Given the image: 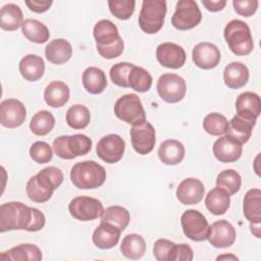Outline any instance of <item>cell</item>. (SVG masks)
I'll return each mask as SVG.
<instances>
[{
    "label": "cell",
    "instance_id": "5b68a950",
    "mask_svg": "<svg viewBox=\"0 0 261 261\" xmlns=\"http://www.w3.org/2000/svg\"><path fill=\"white\" fill-rule=\"evenodd\" d=\"M224 39L230 51L237 56L250 54L254 48L253 37L249 25L240 19L230 20L224 28Z\"/></svg>",
    "mask_w": 261,
    "mask_h": 261
},
{
    "label": "cell",
    "instance_id": "f1b7e54d",
    "mask_svg": "<svg viewBox=\"0 0 261 261\" xmlns=\"http://www.w3.org/2000/svg\"><path fill=\"white\" fill-rule=\"evenodd\" d=\"M83 86L85 90L93 95L101 94L107 87V80L104 71L95 66H90L83 72Z\"/></svg>",
    "mask_w": 261,
    "mask_h": 261
},
{
    "label": "cell",
    "instance_id": "52a82bcc",
    "mask_svg": "<svg viewBox=\"0 0 261 261\" xmlns=\"http://www.w3.org/2000/svg\"><path fill=\"white\" fill-rule=\"evenodd\" d=\"M114 114L120 120L132 125L146 120V112L137 94H126L114 104Z\"/></svg>",
    "mask_w": 261,
    "mask_h": 261
},
{
    "label": "cell",
    "instance_id": "4dcf8cb0",
    "mask_svg": "<svg viewBox=\"0 0 261 261\" xmlns=\"http://www.w3.org/2000/svg\"><path fill=\"white\" fill-rule=\"evenodd\" d=\"M230 205V196L222 189L216 187L209 191L205 198V206L214 215L224 214Z\"/></svg>",
    "mask_w": 261,
    "mask_h": 261
},
{
    "label": "cell",
    "instance_id": "f907efd6",
    "mask_svg": "<svg viewBox=\"0 0 261 261\" xmlns=\"http://www.w3.org/2000/svg\"><path fill=\"white\" fill-rule=\"evenodd\" d=\"M202 4L205 6L207 10L212 12H217L222 10L225 7L226 1L225 0H203Z\"/></svg>",
    "mask_w": 261,
    "mask_h": 261
},
{
    "label": "cell",
    "instance_id": "603a6c76",
    "mask_svg": "<svg viewBox=\"0 0 261 261\" xmlns=\"http://www.w3.org/2000/svg\"><path fill=\"white\" fill-rule=\"evenodd\" d=\"M41 250L33 244H20L0 255V260L6 261H40L42 260Z\"/></svg>",
    "mask_w": 261,
    "mask_h": 261
},
{
    "label": "cell",
    "instance_id": "4fadbf2b",
    "mask_svg": "<svg viewBox=\"0 0 261 261\" xmlns=\"http://www.w3.org/2000/svg\"><path fill=\"white\" fill-rule=\"evenodd\" d=\"M125 150L124 140L116 134H110L103 137L97 144L96 153L98 157L106 163L114 164L118 162Z\"/></svg>",
    "mask_w": 261,
    "mask_h": 261
},
{
    "label": "cell",
    "instance_id": "d590c367",
    "mask_svg": "<svg viewBox=\"0 0 261 261\" xmlns=\"http://www.w3.org/2000/svg\"><path fill=\"white\" fill-rule=\"evenodd\" d=\"M55 125L53 114L47 110H41L34 114L30 122V128L36 136L48 135Z\"/></svg>",
    "mask_w": 261,
    "mask_h": 261
},
{
    "label": "cell",
    "instance_id": "8992f818",
    "mask_svg": "<svg viewBox=\"0 0 261 261\" xmlns=\"http://www.w3.org/2000/svg\"><path fill=\"white\" fill-rule=\"evenodd\" d=\"M167 6L163 0H144L139 14L141 30L149 35L158 33L164 23Z\"/></svg>",
    "mask_w": 261,
    "mask_h": 261
},
{
    "label": "cell",
    "instance_id": "9a60e30c",
    "mask_svg": "<svg viewBox=\"0 0 261 261\" xmlns=\"http://www.w3.org/2000/svg\"><path fill=\"white\" fill-rule=\"evenodd\" d=\"M237 232L231 223L227 220L221 219L213 222L207 233V240L215 248L230 247L236 241Z\"/></svg>",
    "mask_w": 261,
    "mask_h": 261
},
{
    "label": "cell",
    "instance_id": "d6986e66",
    "mask_svg": "<svg viewBox=\"0 0 261 261\" xmlns=\"http://www.w3.org/2000/svg\"><path fill=\"white\" fill-rule=\"evenodd\" d=\"M242 152V145L226 136L217 139L213 145V154L222 163L236 162L241 158Z\"/></svg>",
    "mask_w": 261,
    "mask_h": 261
},
{
    "label": "cell",
    "instance_id": "ba28073f",
    "mask_svg": "<svg viewBox=\"0 0 261 261\" xmlns=\"http://www.w3.org/2000/svg\"><path fill=\"white\" fill-rule=\"evenodd\" d=\"M202 20V13L194 0H179L171 16V24L179 31H188L197 27Z\"/></svg>",
    "mask_w": 261,
    "mask_h": 261
},
{
    "label": "cell",
    "instance_id": "d6a6232c",
    "mask_svg": "<svg viewBox=\"0 0 261 261\" xmlns=\"http://www.w3.org/2000/svg\"><path fill=\"white\" fill-rule=\"evenodd\" d=\"M21 32L29 41L36 44L46 43L50 37L48 28L43 22L34 18H28L22 22Z\"/></svg>",
    "mask_w": 261,
    "mask_h": 261
},
{
    "label": "cell",
    "instance_id": "60d3db41",
    "mask_svg": "<svg viewBox=\"0 0 261 261\" xmlns=\"http://www.w3.org/2000/svg\"><path fill=\"white\" fill-rule=\"evenodd\" d=\"M67 149L73 159L88 154L92 149V140L83 134L67 136Z\"/></svg>",
    "mask_w": 261,
    "mask_h": 261
},
{
    "label": "cell",
    "instance_id": "7a4b0ae2",
    "mask_svg": "<svg viewBox=\"0 0 261 261\" xmlns=\"http://www.w3.org/2000/svg\"><path fill=\"white\" fill-rule=\"evenodd\" d=\"M63 181L61 169L55 166H48L32 176L27 182V195L33 202L44 203L51 199L53 192Z\"/></svg>",
    "mask_w": 261,
    "mask_h": 261
},
{
    "label": "cell",
    "instance_id": "f546056e",
    "mask_svg": "<svg viewBox=\"0 0 261 261\" xmlns=\"http://www.w3.org/2000/svg\"><path fill=\"white\" fill-rule=\"evenodd\" d=\"M243 212L250 223L261 222V191L260 189L249 190L243 202Z\"/></svg>",
    "mask_w": 261,
    "mask_h": 261
},
{
    "label": "cell",
    "instance_id": "83f0119b",
    "mask_svg": "<svg viewBox=\"0 0 261 261\" xmlns=\"http://www.w3.org/2000/svg\"><path fill=\"white\" fill-rule=\"evenodd\" d=\"M186 154L184 145L177 140H166L162 142L158 149L160 161L166 165H176L181 162Z\"/></svg>",
    "mask_w": 261,
    "mask_h": 261
},
{
    "label": "cell",
    "instance_id": "ac0fdd59",
    "mask_svg": "<svg viewBox=\"0 0 261 261\" xmlns=\"http://www.w3.org/2000/svg\"><path fill=\"white\" fill-rule=\"evenodd\" d=\"M203 182L195 177L185 178L176 189V198L182 205H196L204 197Z\"/></svg>",
    "mask_w": 261,
    "mask_h": 261
},
{
    "label": "cell",
    "instance_id": "f5cc1de1",
    "mask_svg": "<svg viewBox=\"0 0 261 261\" xmlns=\"http://www.w3.org/2000/svg\"><path fill=\"white\" fill-rule=\"evenodd\" d=\"M223 259H232V260H238L237 256L233 255H220L216 258V260H223Z\"/></svg>",
    "mask_w": 261,
    "mask_h": 261
},
{
    "label": "cell",
    "instance_id": "8fae6325",
    "mask_svg": "<svg viewBox=\"0 0 261 261\" xmlns=\"http://www.w3.org/2000/svg\"><path fill=\"white\" fill-rule=\"evenodd\" d=\"M182 231L187 238L194 242L207 240L209 224L206 217L198 210H186L180 217Z\"/></svg>",
    "mask_w": 261,
    "mask_h": 261
},
{
    "label": "cell",
    "instance_id": "7dc6e473",
    "mask_svg": "<svg viewBox=\"0 0 261 261\" xmlns=\"http://www.w3.org/2000/svg\"><path fill=\"white\" fill-rule=\"evenodd\" d=\"M232 5L238 14L249 17L257 11L259 2L257 0H233Z\"/></svg>",
    "mask_w": 261,
    "mask_h": 261
},
{
    "label": "cell",
    "instance_id": "3957f363",
    "mask_svg": "<svg viewBox=\"0 0 261 261\" xmlns=\"http://www.w3.org/2000/svg\"><path fill=\"white\" fill-rule=\"evenodd\" d=\"M98 53L106 58L113 59L123 52L124 43L120 37L117 27L108 19L99 20L93 30Z\"/></svg>",
    "mask_w": 261,
    "mask_h": 261
},
{
    "label": "cell",
    "instance_id": "b9f144b4",
    "mask_svg": "<svg viewBox=\"0 0 261 261\" xmlns=\"http://www.w3.org/2000/svg\"><path fill=\"white\" fill-rule=\"evenodd\" d=\"M134 66L135 64L129 62H118L114 64L109 71L112 83L118 87L129 88L128 74Z\"/></svg>",
    "mask_w": 261,
    "mask_h": 261
},
{
    "label": "cell",
    "instance_id": "6da1fadb",
    "mask_svg": "<svg viewBox=\"0 0 261 261\" xmlns=\"http://www.w3.org/2000/svg\"><path fill=\"white\" fill-rule=\"evenodd\" d=\"M46 222L45 215L37 208L21 202H8L0 206V231L41 230Z\"/></svg>",
    "mask_w": 261,
    "mask_h": 261
},
{
    "label": "cell",
    "instance_id": "30bf717a",
    "mask_svg": "<svg viewBox=\"0 0 261 261\" xmlns=\"http://www.w3.org/2000/svg\"><path fill=\"white\" fill-rule=\"evenodd\" d=\"M68 211L76 220L91 221L101 217L104 208L98 199L88 196H80L73 198L69 202Z\"/></svg>",
    "mask_w": 261,
    "mask_h": 261
},
{
    "label": "cell",
    "instance_id": "7402d4cb",
    "mask_svg": "<svg viewBox=\"0 0 261 261\" xmlns=\"http://www.w3.org/2000/svg\"><path fill=\"white\" fill-rule=\"evenodd\" d=\"M256 122L251 121L243 116L236 114L230 121H228L227 129L225 132L226 137L234 140L236 142L240 143L241 145L247 143L251 138L253 127L255 126Z\"/></svg>",
    "mask_w": 261,
    "mask_h": 261
},
{
    "label": "cell",
    "instance_id": "ab89813d",
    "mask_svg": "<svg viewBox=\"0 0 261 261\" xmlns=\"http://www.w3.org/2000/svg\"><path fill=\"white\" fill-rule=\"evenodd\" d=\"M227 125L228 121L226 117L217 112L209 113L203 119L204 130L211 136H221L225 134Z\"/></svg>",
    "mask_w": 261,
    "mask_h": 261
},
{
    "label": "cell",
    "instance_id": "74e56055",
    "mask_svg": "<svg viewBox=\"0 0 261 261\" xmlns=\"http://www.w3.org/2000/svg\"><path fill=\"white\" fill-rule=\"evenodd\" d=\"M242 185L241 175L233 169H224L216 177V187L224 190L229 196L237 194Z\"/></svg>",
    "mask_w": 261,
    "mask_h": 261
},
{
    "label": "cell",
    "instance_id": "7bdbcfd3",
    "mask_svg": "<svg viewBox=\"0 0 261 261\" xmlns=\"http://www.w3.org/2000/svg\"><path fill=\"white\" fill-rule=\"evenodd\" d=\"M108 6L110 12L118 19H128L134 11L136 6V1L134 0H109Z\"/></svg>",
    "mask_w": 261,
    "mask_h": 261
},
{
    "label": "cell",
    "instance_id": "f35d334b",
    "mask_svg": "<svg viewBox=\"0 0 261 261\" xmlns=\"http://www.w3.org/2000/svg\"><path fill=\"white\" fill-rule=\"evenodd\" d=\"M129 88L139 93H145L152 86V76L145 68L135 65L128 74Z\"/></svg>",
    "mask_w": 261,
    "mask_h": 261
},
{
    "label": "cell",
    "instance_id": "c3c4849f",
    "mask_svg": "<svg viewBox=\"0 0 261 261\" xmlns=\"http://www.w3.org/2000/svg\"><path fill=\"white\" fill-rule=\"evenodd\" d=\"M53 150L55 154L62 159H73L67 149V136H60L53 141Z\"/></svg>",
    "mask_w": 261,
    "mask_h": 261
},
{
    "label": "cell",
    "instance_id": "ee69618b",
    "mask_svg": "<svg viewBox=\"0 0 261 261\" xmlns=\"http://www.w3.org/2000/svg\"><path fill=\"white\" fill-rule=\"evenodd\" d=\"M30 156L35 162L44 164L52 159L53 151L48 143L37 141L30 148Z\"/></svg>",
    "mask_w": 261,
    "mask_h": 261
},
{
    "label": "cell",
    "instance_id": "f6af8a7d",
    "mask_svg": "<svg viewBox=\"0 0 261 261\" xmlns=\"http://www.w3.org/2000/svg\"><path fill=\"white\" fill-rule=\"evenodd\" d=\"M194 253L188 244H175L172 246L168 261H192Z\"/></svg>",
    "mask_w": 261,
    "mask_h": 261
},
{
    "label": "cell",
    "instance_id": "bcb514c9",
    "mask_svg": "<svg viewBox=\"0 0 261 261\" xmlns=\"http://www.w3.org/2000/svg\"><path fill=\"white\" fill-rule=\"evenodd\" d=\"M173 242L166 239H159L154 243L153 254L158 261H168Z\"/></svg>",
    "mask_w": 261,
    "mask_h": 261
},
{
    "label": "cell",
    "instance_id": "cb8c5ba5",
    "mask_svg": "<svg viewBox=\"0 0 261 261\" xmlns=\"http://www.w3.org/2000/svg\"><path fill=\"white\" fill-rule=\"evenodd\" d=\"M249 75L248 67L239 61L230 62L223 70V81L229 89H240L246 86Z\"/></svg>",
    "mask_w": 261,
    "mask_h": 261
},
{
    "label": "cell",
    "instance_id": "44dd1931",
    "mask_svg": "<svg viewBox=\"0 0 261 261\" xmlns=\"http://www.w3.org/2000/svg\"><path fill=\"white\" fill-rule=\"evenodd\" d=\"M236 109L238 115L256 122L261 110L259 96L253 92H244L240 94L236 100Z\"/></svg>",
    "mask_w": 261,
    "mask_h": 261
},
{
    "label": "cell",
    "instance_id": "d4e9b609",
    "mask_svg": "<svg viewBox=\"0 0 261 261\" xmlns=\"http://www.w3.org/2000/svg\"><path fill=\"white\" fill-rule=\"evenodd\" d=\"M21 76L29 82L40 80L45 71V62L42 57L36 54H29L21 58L18 64Z\"/></svg>",
    "mask_w": 261,
    "mask_h": 261
},
{
    "label": "cell",
    "instance_id": "816d5d0a",
    "mask_svg": "<svg viewBox=\"0 0 261 261\" xmlns=\"http://www.w3.org/2000/svg\"><path fill=\"white\" fill-rule=\"evenodd\" d=\"M250 228L256 238H260V223H250Z\"/></svg>",
    "mask_w": 261,
    "mask_h": 261
},
{
    "label": "cell",
    "instance_id": "e575fe53",
    "mask_svg": "<svg viewBox=\"0 0 261 261\" xmlns=\"http://www.w3.org/2000/svg\"><path fill=\"white\" fill-rule=\"evenodd\" d=\"M130 220L129 212L121 206L114 205L107 207L101 215V221L111 223L118 227L121 231L125 229Z\"/></svg>",
    "mask_w": 261,
    "mask_h": 261
},
{
    "label": "cell",
    "instance_id": "8d00e7d4",
    "mask_svg": "<svg viewBox=\"0 0 261 261\" xmlns=\"http://www.w3.org/2000/svg\"><path fill=\"white\" fill-rule=\"evenodd\" d=\"M90 120V111L86 106L82 104L72 105L66 112V122L68 126L73 129H82L87 127Z\"/></svg>",
    "mask_w": 261,
    "mask_h": 261
},
{
    "label": "cell",
    "instance_id": "681fc988",
    "mask_svg": "<svg viewBox=\"0 0 261 261\" xmlns=\"http://www.w3.org/2000/svg\"><path fill=\"white\" fill-rule=\"evenodd\" d=\"M25 5L30 8V10L36 12V13H42L47 11L50 6L52 5V1H38V0H32V1H25Z\"/></svg>",
    "mask_w": 261,
    "mask_h": 261
},
{
    "label": "cell",
    "instance_id": "7c38bea8",
    "mask_svg": "<svg viewBox=\"0 0 261 261\" xmlns=\"http://www.w3.org/2000/svg\"><path fill=\"white\" fill-rule=\"evenodd\" d=\"M130 141L134 150L140 155L149 154L156 143L154 126L147 120L134 124L130 128Z\"/></svg>",
    "mask_w": 261,
    "mask_h": 261
},
{
    "label": "cell",
    "instance_id": "9c48e42d",
    "mask_svg": "<svg viewBox=\"0 0 261 261\" xmlns=\"http://www.w3.org/2000/svg\"><path fill=\"white\" fill-rule=\"evenodd\" d=\"M157 93L167 103L181 101L187 92L186 81L175 73H163L157 81Z\"/></svg>",
    "mask_w": 261,
    "mask_h": 261
},
{
    "label": "cell",
    "instance_id": "e0dca14e",
    "mask_svg": "<svg viewBox=\"0 0 261 261\" xmlns=\"http://www.w3.org/2000/svg\"><path fill=\"white\" fill-rule=\"evenodd\" d=\"M192 58L197 67L202 69H212L220 62L221 54L214 44L202 42L194 47Z\"/></svg>",
    "mask_w": 261,
    "mask_h": 261
},
{
    "label": "cell",
    "instance_id": "2e32d148",
    "mask_svg": "<svg viewBox=\"0 0 261 261\" xmlns=\"http://www.w3.org/2000/svg\"><path fill=\"white\" fill-rule=\"evenodd\" d=\"M156 58L158 62L167 68H180L187 59L184 48L175 43L165 42L156 49Z\"/></svg>",
    "mask_w": 261,
    "mask_h": 261
},
{
    "label": "cell",
    "instance_id": "4316f807",
    "mask_svg": "<svg viewBox=\"0 0 261 261\" xmlns=\"http://www.w3.org/2000/svg\"><path fill=\"white\" fill-rule=\"evenodd\" d=\"M70 91L65 83L61 81H53L45 88L44 100L48 106L59 108L67 103Z\"/></svg>",
    "mask_w": 261,
    "mask_h": 261
},
{
    "label": "cell",
    "instance_id": "277c9868",
    "mask_svg": "<svg viewBox=\"0 0 261 261\" xmlns=\"http://www.w3.org/2000/svg\"><path fill=\"white\" fill-rule=\"evenodd\" d=\"M106 179V170L93 160L75 163L70 170V180L81 190H93L101 187Z\"/></svg>",
    "mask_w": 261,
    "mask_h": 261
},
{
    "label": "cell",
    "instance_id": "484cf974",
    "mask_svg": "<svg viewBox=\"0 0 261 261\" xmlns=\"http://www.w3.org/2000/svg\"><path fill=\"white\" fill-rule=\"evenodd\" d=\"M71 55L72 47L65 39H54L45 48V56L53 64H63L71 58Z\"/></svg>",
    "mask_w": 261,
    "mask_h": 261
},
{
    "label": "cell",
    "instance_id": "5bb4252c",
    "mask_svg": "<svg viewBox=\"0 0 261 261\" xmlns=\"http://www.w3.org/2000/svg\"><path fill=\"white\" fill-rule=\"evenodd\" d=\"M27 117L25 106L17 99H5L0 104V123L7 128L20 126Z\"/></svg>",
    "mask_w": 261,
    "mask_h": 261
},
{
    "label": "cell",
    "instance_id": "1f68e13d",
    "mask_svg": "<svg viewBox=\"0 0 261 261\" xmlns=\"http://www.w3.org/2000/svg\"><path fill=\"white\" fill-rule=\"evenodd\" d=\"M120 251L122 255L130 260H137L144 256L146 252V242L138 233L126 234L121 242Z\"/></svg>",
    "mask_w": 261,
    "mask_h": 261
},
{
    "label": "cell",
    "instance_id": "ffe728a7",
    "mask_svg": "<svg viewBox=\"0 0 261 261\" xmlns=\"http://www.w3.org/2000/svg\"><path fill=\"white\" fill-rule=\"evenodd\" d=\"M121 230L115 225L101 221L94 230L92 241L94 245L102 250H108L115 247L119 241Z\"/></svg>",
    "mask_w": 261,
    "mask_h": 261
},
{
    "label": "cell",
    "instance_id": "836d02e7",
    "mask_svg": "<svg viewBox=\"0 0 261 261\" xmlns=\"http://www.w3.org/2000/svg\"><path fill=\"white\" fill-rule=\"evenodd\" d=\"M22 11L16 4L8 3L0 10V27L4 31H15L22 24Z\"/></svg>",
    "mask_w": 261,
    "mask_h": 261
}]
</instances>
